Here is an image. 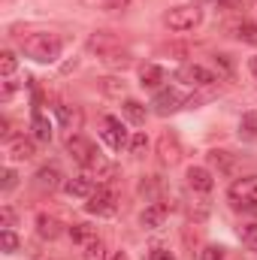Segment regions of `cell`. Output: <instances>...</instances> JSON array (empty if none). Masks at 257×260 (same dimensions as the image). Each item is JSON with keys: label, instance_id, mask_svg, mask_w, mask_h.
<instances>
[{"label": "cell", "instance_id": "10", "mask_svg": "<svg viewBox=\"0 0 257 260\" xmlns=\"http://www.w3.org/2000/svg\"><path fill=\"white\" fill-rule=\"evenodd\" d=\"M34 185L43 188V191H55V188H61V185H64V182H61V170H58V167H40L37 176H34Z\"/></svg>", "mask_w": 257, "mask_h": 260}, {"label": "cell", "instance_id": "19", "mask_svg": "<svg viewBox=\"0 0 257 260\" xmlns=\"http://www.w3.org/2000/svg\"><path fill=\"white\" fill-rule=\"evenodd\" d=\"M58 118H61L64 130H70V133L82 127V112H79V109H73V106H58Z\"/></svg>", "mask_w": 257, "mask_h": 260}, {"label": "cell", "instance_id": "22", "mask_svg": "<svg viewBox=\"0 0 257 260\" xmlns=\"http://www.w3.org/2000/svg\"><path fill=\"white\" fill-rule=\"evenodd\" d=\"M239 136L245 139H254L257 136V112H245L242 121H239Z\"/></svg>", "mask_w": 257, "mask_h": 260}, {"label": "cell", "instance_id": "32", "mask_svg": "<svg viewBox=\"0 0 257 260\" xmlns=\"http://www.w3.org/2000/svg\"><path fill=\"white\" fill-rule=\"evenodd\" d=\"M15 179H18V176L6 167V170H3V191H12V188H15Z\"/></svg>", "mask_w": 257, "mask_h": 260}, {"label": "cell", "instance_id": "12", "mask_svg": "<svg viewBox=\"0 0 257 260\" xmlns=\"http://www.w3.org/2000/svg\"><path fill=\"white\" fill-rule=\"evenodd\" d=\"M157 151H160V160L164 164H176L179 157H182V148H179V139L176 136H160V142H157Z\"/></svg>", "mask_w": 257, "mask_h": 260}, {"label": "cell", "instance_id": "16", "mask_svg": "<svg viewBox=\"0 0 257 260\" xmlns=\"http://www.w3.org/2000/svg\"><path fill=\"white\" fill-rule=\"evenodd\" d=\"M37 151H34V142L30 139H12L9 142V157L12 160H30Z\"/></svg>", "mask_w": 257, "mask_h": 260}, {"label": "cell", "instance_id": "21", "mask_svg": "<svg viewBox=\"0 0 257 260\" xmlns=\"http://www.w3.org/2000/svg\"><path fill=\"white\" fill-rule=\"evenodd\" d=\"M82 260H109V251H106V245L100 239H91V242H85Z\"/></svg>", "mask_w": 257, "mask_h": 260}, {"label": "cell", "instance_id": "15", "mask_svg": "<svg viewBox=\"0 0 257 260\" xmlns=\"http://www.w3.org/2000/svg\"><path fill=\"white\" fill-rule=\"evenodd\" d=\"M64 191L70 197H91L94 194V182L88 176H76V179H67L64 182Z\"/></svg>", "mask_w": 257, "mask_h": 260}, {"label": "cell", "instance_id": "13", "mask_svg": "<svg viewBox=\"0 0 257 260\" xmlns=\"http://www.w3.org/2000/svg\"><path fill=\"white\" fill-rule=\"evenodd\" d=\"M167 206L164 203H151V206H145V212H142V227H148V230H154V227H160L164 224V218H167Z\"/></svg>", "mask_w": 257, "mask_h": 260}, {"label": "cell", "instance_id": "33", "mask_svg": "<svg viewBox=\"0 0 257 260\" xmlns=\"http://www.w3.org/2000/svg\"><path fill=\"white\" fill-rule=\"evenodd\" d=\"M151 260H176V257H173L170 251H164V248H154V251H151Z\"/></svg>", "mask_w": 257, "mask_h": 260}, {"label": "cell", "instance_id": "1", "mask_svg": "<svg viewBox=\"0 0 257 260\" xmlns=\"http://www.w3.org/2000/svg\"><path fill=\"white\" fill-rule=\"evenodd\" d=\"M18 43H21V52H24L27 58H34V61H40V64H55V61L61 58V49H64L61 37L46 34V30L27 34V37H21Z\"/></svg>", "mask_w": 257, "mask_h": 260}, {"label": "cell", "instance_id": "35", "mask_svg": "<svg viewBox=\"0 0 257 260\" xmlns=\"http://www.w3.org/2000/svg\"><path fill=\"white\" fill-rule=\"evenodd\" d=\"M112 260H127V257H124V254H121V251H118V254H115V257H112Z\"/></svg>", "mask_w": 257, "mask_h": 260}, {"label": "cell", "instance_id": "18", "mask_svg": "<svg viewBox=\"0 0 257 260\" xmlns=\"http://www.w3.org/2000/svg\"><path fill=\"white\" fill-rule=\"evenodd\" d=\"M30 127H34V136H37L40 142H49V139H52V124L46 121V115H43L40 109H34V118H30Z\"/></svg>", "mask_w": 257, "mask_h": 260}, {"label": "cell", "instance_id": "6", "mask_svg": "<svg viewBox=\"0 0 257 260\" xmlns=\"http://www.w3.org/2000/svg\"><path fill=\"white\" fill-rule=\"evenodd\" d=\"M185 103H188V100H185L176 88H164V91H157V94H154L151 109H154V115H173V112H179Z\"/></svg>", "mask_w": 257, "mask_h": 260}, {"label": "cell", "instance_id": "23", "mask_svg": "<svg viewBox=\"0 0 257 260\" xmlns=\"http://www.w3.org/2000/svg\"><path fill=\"white\" fill-rule=\"evenodd\" d=\"M70 236H73V242H91V239H97L94 236V227H88V224H73L70 227Z\"/></svg>", "mask_w": 257, "mask_h": 260}, {"label": "cell", "instance_id": "26", "mask_svg": "<svg viewBox=\"0 0 257 260\" xmlns=\"http://www.w3.org/2000/svg\"><path fill=\"white\" fill-rule=\"evenodd\" d=\"M0 73L3 76H12L15 73V55L12 52H0Z\"/></svg>", "mask_w": 257, "mask_h": 260}, {"label": "cell", "instance_id": "14", "mask_svg": "<svg viewBox=\"0 0 257 260\" xmlns=\"http://www.w3.org/2000/svg\"><path fill=\"white\" fill-rule=\"evenodd\" d=\"M37 233H40L43 239H58V236L64 233V224H61L58 218H52V215H40V218H37Z\"/></svg>", "mask_w": 257, "mask_h": 260}, {"label": "cell", "instance_id": "4", "mask_svg": "<svg viewBox=\"0 0 257 260\" xmlns=\"http://www.w3.org/2000/svg\"><path fill=\"white\" fill-rule=\"evenodd\" d=\"M67 151H70L73 160L82 164V167H97V160H100L94 142L85 139V136H79V133H70V139H67Z\"/></svg>", "mask_w": 257, "mask_h": 260}, {"label": "cell", "instance_id": "25", "mask_svg": "<svg viewBox=\"0 0 257 260\" xmlns=\"http://www.w3.org/2000/svg\"><path fill=\"white\" fill-rule=\"evenodd\" d=\"M0 245H3L6 254H15V251H18V236H15L12 230H3V233H0Z\"/></svg>", "mask_w": 257, "mask_h": 260}, {"label": "cell", "instance_id": "5", "mask_svg": "<svg viewBox=\"0 0 257 260\" xmlns=\"http://www.w3.org/2000/svg\"><path fill=\"white\" fill-rule=\"evenodd\" d=\"M100 136L106 139V145H109L112 151H121V148H127L130 145L127 127H124L121 118H115V115H106V118H103V130H100Z\"/></svg>", "mask_w": 257, "mask_h": 260}, {"label": "cell", "instance_id": "20", "mask_svg": "<svg viewBox=\"0 0 257 260\" xmlns=\"http://www.w3.org/2000/svg\"><path fill=\"white\" fill-rule=\"evenodd\" d=\"M121 112H124V118H127L130 124H142V121H145V106H142L139 100H124Z\"/></svg>", "mask_w": 257, "mask_h": 260}, {"label": "cell", "instance_id": "28", "mask_svg": "<svg viewBox=\"0 0 257 260\" xmlns=\"http://www.w3.org/2000/svg\"><path fill=\"white\" fill-rule=\"evenodd\" d=\"M200 260H224V248L221 245H206L200 251Z\"/></svg>", "mask_w": 257, "mask_h": 260}, {"label": "cell", "instance_id": "2", "mask_svg": "<svg viewBox=\"0 0 257 260\" xmlns=\"http://www.w3.org/2000/svg\"><path fill=\"white\" fill-rule=\"evenodd\" d=\"M200 21H203V9L194 6V3H188V6H173V9L164 15V24H167L170 30H194Z\"/></svg>", "mask_w": 257, "mask_h": 260}, {"label": "cell", "instance_id": "9", "mask_svg": "<svg viewBox=\"0 0 257 260\" xmlns=\"http://www.w3.org/2000/svg\"><path fill=\"white\" fill-rule=\"evenodd\" d=\"M88 49H91V52H97L100 58H109V55H112V52H118L121 46H118V40H115V37H109L106 30H100V34H94V37L88 40Z\"/></svg>", "mask_w": 257, "mask_h": 260}, {"label": "cell", "instance_id": "31", "mask_svg": "<svg viewBox=\"0 0 257 260\" xmlns=\"http://www.w3.org/2000/svg\"><path fill=\"white\" fill-rule=\"evenodd\" d=\"M0 218H3V230H12V224H15V212H12L9 206H3V212H0Z\"/></svg>", "mask_w": 257, "mask_h": 260}, {"label": "cell", "instance_id": "27", "mask_svg": "<svg viewBox=\"0 0 257 260\" xmlns=\"http://www.w3.org/2000/svg\"><path fill=\"white\" fill-rule=\"evenodd\" d=\"M145 148H148V136H145V133H136V136L130 139V151H133V154L139 157V154H142Z\"/></svg>", "mask_w": 257, "mask_h": 260}, {"label": "cell", "instance_id": "24", "mask_svg": "<svg viewBox=\"0 0 257 260\" xmlns=\"http://www.w3.org/2000/svg\"><path fill=\"white\" fill-rule=\"evenodd\" d=\"M236 37H239L242 43H251V46H257V24H254V21H242V24L236 27Z\"/></svg>", "mask_w": 257, "mask_h": 260}, {"label": "cell", "instance_id": "8", "mask_svg": "<svg viewBox=\"0 0 257 260\" xmlns=\"http://www.w3.org/2000/svg\"><path fill=\"white\" fill-rule=\"evenodd\" d=\"M179 79H182V82H188V85H197V88H203V85H215V82H218L212 70L197 67V64L182 67V70H179Z\"/></svg>", "mask_w": 257, "mask_h": 260}, {"label": "cell", "instance_id": "34", "mask_svg": "<svg viewBox=\"0 0 257 260\" xmlns=\"http://www.w3.org/2000/svg\"><path fill=\"white\" fill-rule=\"evenodd\" d=\"M248 70H251V73H254V76H257V55H254V58H251V61H248Z\"/></svg>", "mask_w": 257, "mask_h": 260}, {"label": "cell", "instance_id": "7", "mask_svg": "<svg viewBox=\"0 0 257 260\" xmlns=\"http://www.w3.org/2000/svg\"><path fill=\"white\" fill-rule=\"evenodd\" d=\"M91 215H97V218H106V215H115V209H118V203H115V194L109 191V188H97L94 194L88 197V206H85Z\"/></svg>", "mask_w": 257, "mask_h": 260}, {"label": "cell", "instance_id": "29", "mask_svg": "<svg viewBox=\"0 0 257 260\" xmlns=\"http://www.w3.org/2000/svg\"><path fill=\"white\" fill-rule=\"evenodd\" d=\"M103 91L106 94H124V82H118V79H103Z\"/></svg>", "mask_w": 257, "mask_h": 260}, {"label": "cell", "instance_id": "17", "mask_svg": "<svg viewBox=\"0 0 257 260\" xmlns=\"http://www.w3.org/2000/svg\"><path fill=\"white\" fill-rule=\"evenodd\" d=\"M139 79H142V88H160L164 82V70L157 64H145L139 70Z\"/></svg>", "mask_w": 257, "mask_h": 260}, {"label": "cell", "instance_id": "11", "mask_svg": "<svg viewBox=\"0 0 257 260\" xmlns=\"http://www.w3.org/2000/svg\"><path fill=\"white\" fill-rule=\"evenodd\" d=\"M188 185H191L194 191H200V194H209L212 185H215V179H212V173L206 167H191L188 170Z\"/></svg>", "mask_w": 257, "mask_h": 260}, {"label": "cell", "instance_id": "3", "mask_svg": "<svg viewBox=\"0 0 257 260\" xmlns=\"http://www.w3.org/2000/svg\"><path fill=\"white\" fill-rule=\"evenodd\" d=\"M230 203L236 209H257V176H245L230 185Z\"/></svg>", "mask_w": 257, "mask_h": 260}, {"label": "cell", "instance_id": "30", "mask_svg": "<svg viewBox=\"0 0 257 260\" xmlns=\"http://www.w3.org/2000/svg\"><path fill=\"white\" fill-rule=\"evenodd\" d=\"M242 239H245V245L257 248V224H248V227L242 230Z\"/></svg>", "mask_w": 257, "mask_h": 260}]
</instances>
